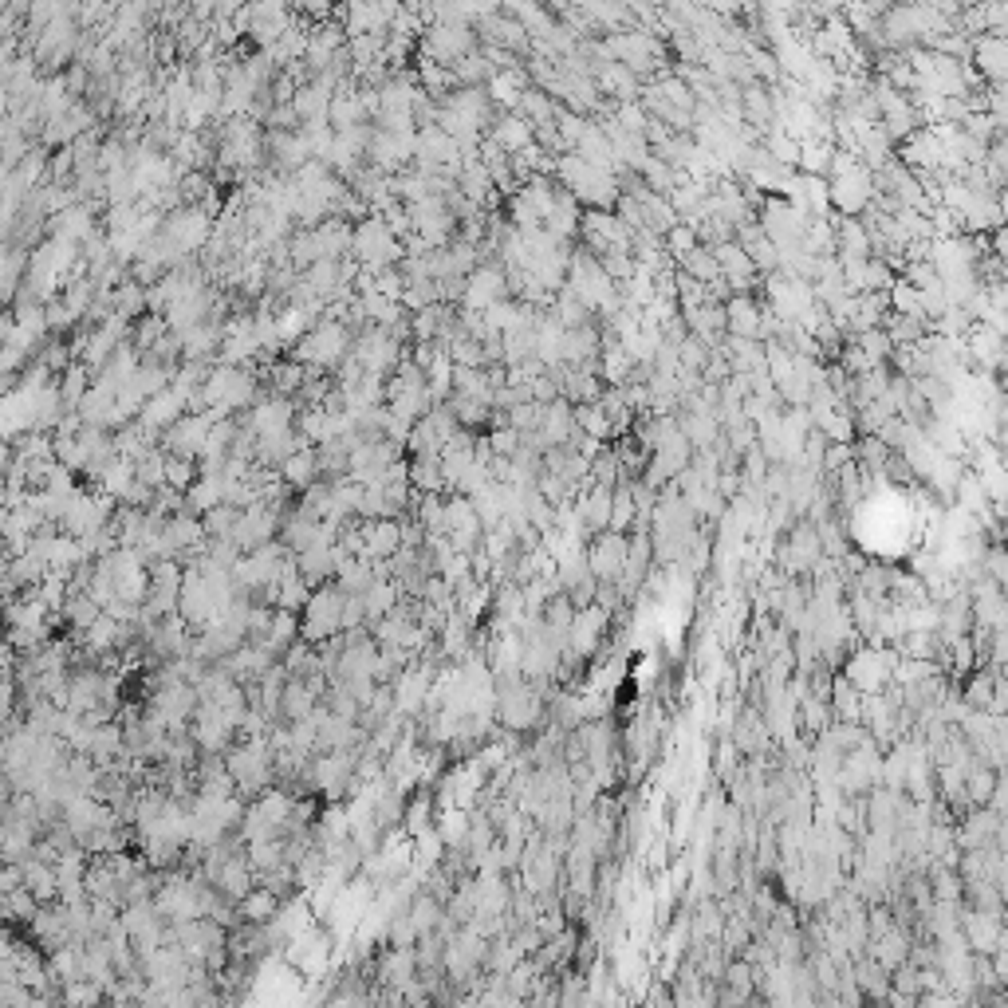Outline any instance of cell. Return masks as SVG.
<instances>
[{
  "instance_id": "cell-5",
  "label": "cell",
  "mask_w": 1008,
  "mask_h": 1008,
  "mask_svg": "<svg viewBox=\"0 0 1008 1008\" xmlns=\"http://www.w3.org/2000/svg\"><path fill=\"white\" fill-rule=\"evenodd\" d=\"M351 252L363 260V264H371V268H386V264H394L398 260V237H394V229L382 221V217H367L355 233H351Z\"/></svg>"
},
{
  "instance_id": "cell-14",
  "label": "cell",
  "mask_w": 1008,
  "mask_h": 1008,
  "mask_svg": "<svg viewBox=\"0 0 1008 1008\" xmlns=\"http://www.w3.org/2000/svg\"><path fill=\"white\" fill-rule=\"evenodd\" d=\"M607 52L615 56V63H623L630 71H650L654 60H658V44L642 32H619L607 40Z\"/></svg>"
},
{
  "instance_id": "cell-28",
  "label": "cell",
  "mask_w": 1008,
  "mask_h": 1008,
  "mask_svg": "<svg viewBox=\"0 0 1008 1008\" xmlns=\"http://www.w3.org/2000/svg\"><path fill=\"white\" fill-rule=\"evenodd\" d=\"M906 957H910V942H906V934H902V930L886 926L882 934L871 938V961H879L882 969H894V965H902Z\"/></svg>"
},
{
  "instance_id": "cell-39",
  "label": "cell",
  "mask_w": 1008,
  "mask_h": 1008,
  "mask_svg": "<svg viewBox=\"0 0 1008 1008\" xmlns=\"http://www.w3.org/2000/svg\"><path fill=\"white\" fill-rule=\"evenodd\" d=\"M516 111H520V119H528L532 126H544V123H552V119H556V103H552L544 91H532V87H524V95H520Z\"/></svg>"
},
{
  "instance_id": "cell-42",
  "label": "cell",
  "mask_w": 1008,
  "mask_h": 1008,
  "mask_svg": "<svg viewBox=\"0 0 1008 1008\" xmlns=\"http://www.w3.org/2000/svg\"><path fill=\"white\" fill-rule=\"evenodd\" d=\"M276 906H280V898H276L272 890H249V894L241 898V914H245L249 922H268V918L276 914Z\"/></svg>"
},
{
  "instance_id": "cell-2",
  "label": "cell",
  "mask_w": 1008,
  "mask_h": 1008,
  "mask_svg": "<svg viewBox=\"0 0 1008 1008\" xmlns=\"http://www.w3.org/2000/svg\"><path fill=\"white\" fill-rule=\"evenodd\" d=\"M567 272H571L567 288L579 296V304H583L587 312L611 315L619 308V284L603 272V264H599L595 256H587V252H583V256H571Z\"/></svg>"
},
{
  "instance_id": "cell-47",
  "label": "cell",
  "mask_w": 1008,
  "mask_h": 1008,
  "mask_svg": "<svg viewBox=\"0 0 1008 1008\" xmlns=\"http://www.w3.org/2000/svg\"><path fill=\"white\" fill-rule=\"evenodd\" d=\"M993 686H997V678H993V674H977V678L969 682V693H965V701H969V705H977V709H989Z\"/></svg>"
},
{
  "instance_id": "cell-35",
  "label": "cell",
  "mask_w": 1008,
  "mask_h": 1008,
  "mask_svg": "<svg viewBox=\"0 0 1008 1008\" xmlns=\"http://www.w3.org/2000/svg\"><path fill=\"white\" fill-rule=\"evenodd\" d=\"M678 260H682V272L693 276V280H701L705 288H709V284H721V268H717V256H713V249L693 245V249L682 252Z\"/></svg>"
},
{
  "instance_id": "cell-29",
  "label": "cell",
  "mask_w": 1008,
  "mask_h": 1008,
  "mask_svg": "<svg viewBox=\"0 0 1008 1008\" xmlns=\"http://www.w3.org/2000/svg\"><path fill=\"white\" fill-rule=\"evenodd\" d=\"M493 142L501 146L504 154H520V150H528V146L536 142V126L528 123V119H520V115H508V119L493 130Z\"/></svg>"
},
{
  "instance_id": "cell-4",
  "label": "cell",
  "mask_w": 1008,
  "mask_h": 1008,
  "mask_svg": "<svg viewBox=\"0 0 1008 1008\" xmlns=\"http://www.w3.org/2000/svg\"><path fill=\"white\" fill-rule=\"evenodd\" d=\"M579 229H583V241L595 249V256H607V252H630V241H634V229H630L623 217L607 213V209H591L579 217Z\"/></svg>"
},
{
  "instance_id": "cell-3",
  "label": "cell",
  "mask_w": 1008,
  "mask_h": 1008,
  "mask_svg": "<svg viewBox=\"0 0 1008 1008\" xmlns=\"http://www.w3.org/2000/svg\"><path fill=\"white\" fill-rule=\"evenodd\" d=\"M894 662H898V654L894 650H882V646H859L851 658H847V666H843V678L855 686V690L863 693H882V686L894 678Z\"/></svg>"
},
{
  "instance_id": "cell-49",
  "label": "cell",
  "mask_w": 1008,
  "mask_h": 1008,
  "mask_svg": "<svg viewBox=\"0 0 1008 1008\" xmlns=\"http://www.w3.org/2000/svg\"><path fill=\"white\" fill-rule=\"evenodd\" d=\"M312 701H315L312 693H308L304 686H300V682H296V686L288 690V697H284V713H288V717H304V713L312 709Z\"/></svg>"
},
{
  "instance_id": "cell-15",
  "label": "cell",
  "mask_w": 1008,
  "mask_h": 1008,
  "mask_svg": "<svg viewBox=\"0 0 1008 1008\" xmlns=\"http://www.w3.org/2000/svg\"><path fill=\"white\" fill-rule=\"evenodd\" d=\"M430 56L441 63H457L461 56H469L473 52V32L461 24V20H445L438 24L434 32H430Z\"/></svg>"
},
{
  "instance_id": "cell-10",
  "label": "cell",
  "mask_w": 1008,
  "mask_h": 1008,
  "mask_svg": "<svg viewBox=\"0 0 1008 1008\" xmlns=\"http://www.w3.org/2000/svg\"><path fill=\"white\" fill-rule=\"evenodd\" d=\"M300 363H315V367H331V363H339L343 355H347V331L339 327V323H319L312 335L300 343Z\"/></svg>"
},
{
  "instance_id": "cell-32",
  "label": "cell",
  "mask_w": 1008,
  "mask_h": 1008,
  "mask_svg": "<svg viewBox=\"0 0 1008 1008\" xmlns=\"http://www.w3.org/2000/svg\"><path fill=\"white\" fill-rule=\"evenodd\" d=\"M1001 831V816L997 812H977L973 819H965L961 827V847L965 851H985V843Z\"/></svg>"
},
{
  "instance_id": "cell-6",
  "label": "cell",
  "mask_w": 1008,
  "mask_h": 1008,
  "mask_svg": "<svg viewBox=\"0 0 1008 1008\" xmlns=\"http://www.w3.org/2000/svg\"><path fill=\"white\" fill-rule=\"evenodd\" d=\"M497 717H501L504 729H512V733L532 729L536 717H540V693L532 690V686H524L520 674L504 678L501 693H497Z\"/></svg>"
},
{
  "instance_id": "cell-26",
  "label": "cell",
  "mask_w": 1008,
  "mask_h": 1008,
  "mask_svg": "<svg viewBox=\"0 0 1008 1008\" xmlns=\"http://www.w3.org/2000/svg\"><path fill=\"white\" fill-rule=\"evenodd\" d=\"M402 548V532H398V524L394 520H375L367 532H363V540H359V552H367L371 560H386L390 552H398Z\"/></svg>"
},
{
  "instance_id": "cell-30",
  "label": "cell",
  "mask_w": 1008,
  "mask_h": 1008,
  "mask_svg": "<svg viewBox=\"0 0 1008 1008\" xmlns=\"http://www.w3.org/2000/svg\"><path fill=\"white\" fill-rule=\"evenodd\" d=\"M571 414H575V430H579V434H587V438L607 441L611 434H615V426H611L607 410L599 406V398H595V402H579Z\"/></svg>"
},
{
  "instance_id": "cell-1",
  "label": "cell",
  "mask_w": 1008,
  "mask_h": 1008,
  "mask_svg": "<svg viewBox=\"0 0 1008 1008\" xmlns=\"http://www.w3.org/2000/svg\"><path fill=\"white\" fill-rule=\"evenodd\" d=\"M556 174H560L564 189L575 197V201H579V205H591V209H611V205L623 197V189H619V182H615V174H611V170L591 166V162H587V158H579L575 150L560 158Z\"/></svg>"
},
{
  "instance_id": "cell-24",
  "label": "cell",
  "mask_w": 1008,
  "mask_h": 1008,
  "mask_svg": "<svg viewBox=\"0 0 1008 1008\" xmlns=\"http://www.w3.org/2000/svg\"><path fill=\"white\" fill-rule=\"evenodd\" d=\"M229 776H233L241 788H260V784L268 780V756H264V749L252 745V749L233 753V760H229Z\"/></svg>"
},
{
  "instance_id": "cell-20",
  "label": "cell",
  "mask_w": 1008,
  "mask_h": 1008,
  "mask_svg": "<svg viewBox=\"0 0 1008 1008\" xmlns=\"http://www.w3.org/2000/svg\"><path fill=\"white\" fill-rule=\"evenodd\" d=\"M760 319H764V308L756 304L753 296H733L725 304V335H741V339H760Z\"/></svg>"
},
{
  "instance_id": "cell-37",
  "label": "cell",
  "mask_w": 1008,
  "mask_h": 1008,
  "mask_svg": "<svg viewBox=\"0 0 1008 1008\" xmlns=\"http://www.w3.org/2000/svg\"><path fill=\"white\" fill-rule=\"evenodd\" d=\"M630 371H634V359L627 355V347L611 339V343L603 347V359H599V378H607L611 386H623L630 378Z\"/></svg>"
},
{
  "instance_id": "cell-46",
  "label": "cell",
  "mask_w": 1008,
  "mask_h": 1008,
  "mask_svg": "<svg viewBox=\"0 0 1008 1008\" xmlns=\"http://www.w3.org/2000/svg\"><path fill=\"white\" fill-rule=\"evenodd\" d=\"M662 245L674 252V256H682V252H690L693 245H697V233H693V225L678 221L674 229H666V233H662Z\"/></svg>"
},
{
  "instance_id": "cell-41",
  "label": "cell",
  "mask_w": 1008,
  "mask_h": 1008,
  "mask_svg": "<svg viewBox=\"0 0 1008 1008\" xmlns=\"http://www.w3.org/2000/svg\"><path fill=\"white\" fill-rule=\"evenodd\" d=\"M426 693H430V674L426 670H410L402 678V686H398V705L402 709H418L426 701Z\"/></svg>"
},
{
  "instance_id": "cell-48",
  "label": "cell",
  "mask_w": 1008,
  "mask_h": 1008,
  "mask_svg": "<svg viewBox=\"0 0 1008 1008\" xmlns=\"http://www.w3.org/2000/svg\"><path fill=\"white\" fill-rule=\"evenodd\" d=\"M851 457H855V449H851V441H835L831 449H823V457H819V465L823 469H843V465H851Z\"/></svg>"
},
{
  "instance_id": "cell-51",
  "label": "cell",
  "mask_w": 1008,
  "mask_h": 1008,
  "mask_svg": "<svg viewBox=\"0 0 1008 1008\" xmlns=\"http://www.w3.org/2000/svg\"><path fill=\"white\" fill-rule=\"evenodd\" d=\"M989 571H993V583H1001V579H1005V556H1001V548H993V556H989Z\"/></svg>"
},
{
  "instance_id": "cell-7",
  "label": "cell",
  "mask_w": 1008,
  "mask_h": 1008,
  "mask_svg": "<svg viewBox=\"0 0 1008 1008\" xmlns=\"http://www.w3.org/2000/svg\"><path fill=\"white\" fill-rule=\"evenodd\" d=\"M587 560V571L595 583H619L623 579V567H627V536L623 532H595V544L583 552Z\"/></svg>"
},
{
  "instance_id": "cell-31",
  "label": "cell",
  "mask_w": 1008,
  "mask_h": 1008,
  "mask_svg": "<svg viewBox=\"0 0 1008 1008\" xmlns=\"http://www.w3.org/2000/svg\"><path fill=\"white\" fill-rule=\"evenodd\" d=\"M831 233H835V249L839 252H847V256H871V237H867V225H863V221L839 217Z\"/></svg>"
},
{
  "instance_id": "cell-11",
  "label": "cell",
  "mask_w": 1008,
  "mask_h": 1008,
  "mask_svg": "<svg viewBox=\"0 0 1008 1008\" xmlns=\"http://www.w3.org/2000/svg\"><path fill=\"white\" fill-rule=\"evenodd\" d=\"M252 398V378L241 375L233 363L213 371V378H205V402L221 406V410H233V406H245Z\"/></svg>"
},
{
  "instance_id": "cell-34",
  "label": "cell",
  "mask_w": 1008,
  "mask_h": 1008,
  "mask_svg": "<svg viewBox=\"0 0 1008 1008\" xmlns=\"http://www.w3.org/2000/svg\"><path fill=\"white\" fill-rule=\"evenodd\" d=\"M650 556H654V548H650V540L646 536H627V567H623V587H638L642 583V575L650 571Z\"/></svg>"
},
{
  "instance_id": "cell-36",
  "label": "cell",
  "mask_w": 1008,
  "mask_h": 1008,
  "mask_svg": "<svg viewBox=\"0 0 1008 1008\" xmlns=\"http://www.w3.org/2000/svg\"><path fill=\"white\" fill-rule=\"evenodd\" d=\"M524 87H528L524 71H516V67H504V75H493V79H489V99H493V103H504L508 111H516V103H520Z\"/></svg>"
},
{
  "instance_id": "cell-13",
  "label": "cell",
  "mask_w": 1008,
  "mask_h": 1008,
  "mask_svg": "<svg viewBox=\"0 0 1008 1008\" xmlns=\"http://www.w3.org/2000/svg\"><path fill=\"white\" fill-rule=\"evenodd\" d=\"M713 256H717V268H721V280L729 284V288H737V292H749L756 284V264L749 260V252L741 249L737 241H721V245H713Z\"/></svg>"
},
{
  "instance_id": "cell-27",
  "label": "cell",
  "mask_w": 1008,
  "mask_h": 1008,
  "mask_svg": "<svg viewBox=\"0 0 1008 1008\" xmlns=\"http://www.w3.org/2000/svg\"><path fill=\"white\" fill-rule=\"evenodd\" d=\"M209 438V418L205 414H193V418H182L174 430H170V445L178 457H193L201 453V445Z\"/></svg>"
},
{
  "instance_id": "cell-17",
  "label": "cell",
  "mask_w": 1008,
  "mask_h": 1008,
  "mask_svg": "<svg viewBox=\"0 0 1008 1008\" xmlns=\"http://www.w3.org/2000/svg\"><path fill=\"white\" fill-rule=\"evenodd\" d=\"M819 556H823L819 532L804 524V528H796V532L788 536V544L780 548V567H784V575H796V571H804V567H816Z\"/></svg>"
},
{
  "instance_id": "cell-19",
  "label": "cell",
  "mask_w": 1008,
  "mask_h": 1008,
  "mask_svg": "<svg viewBox=\"0 0 1008 1008\" xmlns=\"http://www.w3.org/2000/svg\"><path fill=\"white\" fill-rule=\"evenodd\" d=\"M209 237V221L201 209H182L170 225H166V245L174 252H193L201 249V241Z\"/></svg>"
},
{
  "instance_id": "cell-16",
  "label": "cell",
  "mask_w": 1008,
  "mask_h": 1008,
  "mask_svg": "<svg viewBox=\"0 0 1008 1008\" xmlns=\"http://www.w3.org/2000/svg\"><path fill=\"white\" fill-rule=\"evenodd\" d=\"M611 489H615V485H595V481H587V493H583L579 501H571L583 532L595 536V532H603V528L611 524Z\"/></svg>"
},
{
  "instance_id": "cell-25",
  "label": "cell",
  "mask_w": 1008,
  "mask_h": 1008,
  "mask_svg": "<svg viewBox=\"0 0 1008 1008\" xmlns=\"http://www.w3.org/2000/svg\"><path fill=\"white\" fill-rule=\"evenodd\" d=\"M827 701H831V717H835V721H851V725H859V717H863V693L855 690L843 674L831 682Z\"/></svg>"
},
{
  "instance_id": "cell-45",
  "label": "cell",
  "mask_w": 1008,
  "mask_h": 1008,
  "mask_svg": "<svg viewBox=\"0 0 1008 1008\" xmlns=\"http://www.w3.org/2000/svg\"><path fill=\"white\" fill-rule=\"evenodd\" d=\"M315 469H319V457H315L312 449H300V453H292V457L284 461V477H288L292 485H308Z\"/></svg>"
},
{
  "instance_id": "cell-23",
  "label": "cell",
  "mask_w": 1008,
  "mask_h": 1008,
  "mask_svg": "<svg viewBox=\"0 0 1008 1008\" xmlns=\"http://www.w3.org/2000/svg\"><path fill=\"white\" fill-rule=\"evenodd\" d=\"M973 56H977V71H981V75H989V79H993V87H1001V79H1005V60H1008L1005 36H1001V32L977 36Z\"/></svg>"
},
{
  "instance_id": "cell-38",
  "label": "cell",
  "mask_w": 1008,
  "mask_h": 1008,
  "mask_svg": "<svg viewBox=\"0 0 1008 1008\" xmlns=\"http://www.w3.org/2000/svg\"><path fill=\"white\" fill-rule=\"evenodd\" d=\"M599 87H603L607 95L623 99V103H630V99H634V91H638V83H634V71H630V67H623V63H615V60L599 67Z\"/></svg>"
},
{
  "instance_id": "cell-43",
  "label": "cell",
  "mask_w": 1008,
  "mask_h": 1008,
  "mask_svg": "<svg viewBox=\"0 0 1008 1008\" xmlns=\"http://www.w3.org/2000/svg\"><path fill=\"white\" fill-rule=\"evenodd\" d=\"M737 749H745V753L764 749V717L756 709H745V717L737 725Z\"/></svg>"
},
{
  "instance_id": "cell-50",
  "label": "cell",
  "mask_w": 1008,
  "mask_h": 1008,
  "mask_svg": "<svg viewBox=\"0 0 1008 1008\" xmlns=\"http://www.w3.org/2000/svg\"><path fill=\"white\" fill-rule=\"evenodd\" d=\"M516 449H520V434H516L512 426L501 430V434H493V453H497V457H512Z\"/></svg>"
},
{
  "instance_id": "cell-9",
  "label": "cell",
  "mask_w": 1008,
  "mask_h": 1008,
  "mask_svg": "<svg viewBox=\"0 0 1008 1008\" xmlns=\"http://www.w3.org/2000/svg\"><path fill=\"white\" fill-rule=\"evenodd\" d=\"M508 296V272H501L497 264H481L465 276V288H461V300L469 312H485L489 304H497Z\"/></svg>"
},
{
  "instance_id": "cell-18",
  "label": "cell",
  "mask_w": 1008,
  "mask_h": 1008,
  "mask_svg": "<svg viewBox=\"0 0 1008 1008\" xmlns=\"http://www.w3.org/2000/svg\"><path fill=\"white\" fill-rule=\"evenodd\" d=\"M339 627H343V599L335 591L308 595V627H304V634L308 638H327Z\"/></svg>"
},
{
  "instance_id": "cell-8",
  "label": "cell",
  "mask_w": 1008,
  "mask_h": 1008,
  "mask_svg": "<svg viewBox=\"0 0 1008 1008\" xmlns=\"http://www.w3.org/2000/svg\"><path fill=\"white\" fill-rule=\"evenodd\" d=\"M607 627H611V615H607L603 603H583V607H575L571 627H567V650L579 654V658L595 654L599 642H603V634H607Z\"/></svg>"
},
{
  "instance_id": "cell-40",
  "label": "cell",
  "mask_w": 1008,
  "mask_h": 1008,
  "mask_svg": "<svg viewBox=\"0 0 1008 1008\" xmlns=\"http://www.w3.org/2000/svg\"><path fill=\"white\" fill-rule=\"evenodd\" d=\"M741 99V111H745V119L756 126H772L776 119V107H772V95H764L760 87H749L745 95H737Z\"/></svg>"
},
{
  "instance_id": "cell-12",
  "label": "cell",
  "mask_w": 1008,
  "mask_h": 1008,
  "mask_svg": "<svg viewBox=\"0 0 1008 1008\" xmlns=\"http://www.w3.org/2000/svg\"><path fill=\"white\" fill-rule=\"evenodd\" d=\"M961 938L969 942V949H973V953H993V949H997V942L1005 938L997 910H985V906H977V910H965V914H961Z\"/></svg>"
},
{
  "instance_id": "cell-33",
  "label": "cell",
  "mask_w": 1008,
  "mask_h": 1008,
  "mask_svg": "<svg viewBox=\"0 0 1008 1008\" xmlns=\"http://www.w3.org/2000/svg\"><path fill=\"white\" fill-rule=\"evenodd\" d=\"M634 516H638V501H634V485H630L627 477L611 489V532H630V524H634Z\"/></svg>"
},
{
  "instance_id": "cell-21",
  "label": "cell",
  "mask_w": 1008,
  "mask_h": 1008,
  "mask_svg": "<svg viewBox=\"0 0 1008 1008\" xmlns=\"http://www.w3.org/2000/svg\"><path fill=\"white\" fill-rule=\"evenodd\" d=\"M359 367L363 371H371V375H382V371H390L394 363H398V343L386 335V327H378V331H371L363 343H359Z\"/></svg>"
},
{
  "instance_id": "cell-22",
  "label": "cell",
  "mask_w": 1008,
  "mask_h": 1008,
  "mask_svg": "<svg viewBox=\"0 0 1008 1008\" xmlns=\"http://www.w3.org/2000/svg\"><path fill=\"white\" fill-rule=\"evenodd\" d=\"M1001 343H1005V331L989 327V323H969V351L977 359V367L985 371H997L1001 367Z\"/></svg>"
},
{
  "instance_id": "cell-44",
  "label": "cell",
  "mask_w": 1008,
  "mask_h": 1008,
  "mask_svg": "<svg viewBox=\"0 0 1008 1008\" xmlns=\"http://www.w3.org/2000/svg\"><path fill=\"white\" fill-rule=\"evenodd\" d=\"M410 922H414V930H418V938L426 934H434L441 926V906H438V898H418L414 902V910H410Z\"/></svg>"
}]
</instances>
